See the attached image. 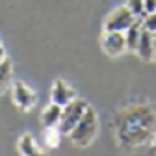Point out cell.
I'll return each instance as SVG.
<instances>
[{
    "instance_id": "ba28073f",
    "label": "cell",
    "mask_w": 156,
    "mask_h": 156,
    "mask_svg": "<svg viewBox=\"0 0 156 156\" xmlns=\"http://www.w3.org/2000/svg\"><path fill=\"white\" fill-rule=\"evenodd\" d=\"M17 151L21 156H47V152L41 149L32 134H23L17 140Z\"/></svg>"
},
{
    "instance_id": "e0dca14e",
    "label": "cell",
    "mask_w": 156,
    "mask_h": 156,
    "mask_svg": "<svg viewBox=\"0 0 156 156\" xmlns=\"http://www.w3.org/2000/svg\"><path fill=\"white\" fill-rule=\"evenodd\" d=\"M8 60V54H6V47L2 43V39H0V63H4Z\"/></svg>"
},
{
    "instance_id": "3957f363",
    "label": "cell",
    "mask_w": 156,
    "mask_h": 156,
    "mask_svg": "<svg viewBox=\"0 0 156 156\" xmlns=\"http://www.w3.org/2000/svg\"><path fill=\"white\" fill-rule=\"evenodd\" d=\"M87 106H89L87 101L78 99V97H76L73 102H69L67 106H63L62 121H60V125H58V130H60L63 136H69L71 130L78 125V121H80V119H82V115L86 113Z\"/></svg>"
},
{
    "instance_id": "8fae6325",
    "label": "cell",
    "mask_w": 156,
    "mask_h": 156,
    "mask_svg": "<svg viewBox=\"0 0 156 156\" xmlns=\"http://www.w3.org/2000/svg\"><path fill=\"white\" fill-rule=\"evenodd\" d=\"M11 86H13V62L8 58L4 63H0V97Z\"/></svg>"
},
{
    "instance_id": "ac0fdd59",
    "label": "cell",
    "mask_w": 156,
    "mask_h": 156,
    "mask_svg": "<svg viewBox=\"0 0 156 156\" xmlns=\"http://www.w3.org/2000/svg\"><path fill=\"white\" fill-rule=\"evenodd\" d=\"M154 62H156V34H154Z\"/></svg>"
},
{
    "instance_id": "5bb4252c",
    "label": "cell",
    "mask_w": 156,
    "mask_h": 156,
    "mask_svg": "<svg viewBox=\"0 0 156 156\" xmlns=\"http://www.w3.org/2000/svg\"><path fill=\"white\" fill-rule=\"evenodd\" d=\"M143 30H149L152 34H156V13H145L143 17H140Z\"/></svg>"
},
{
    "instance_id": "52a82bcc",
    "label": "cell",
    "mask_w": 156,
    "mask_h": 156,
    "mask_svg": "<svg viewBox=\"0 0 156 156\" xmlns=\"http://www.w3.org/2000/svg\"><path fill=\"white\" fill-rule=\"evenodd\" d=\"M74 99H76V91L63 80V78H56L54 84H52V89H50V102L60 104V106H67Z\"/></svg>"
},
{
    "instance_id": "d6986e66",
    "label": "cell",
    "mask_w": 156,
    "mask_h": 156,
    "mask_svg": "<svg viewBox=\"0 0 156 156\" xmlns=\"http://www.w3.org/2000/svg\"><path fill=\"white\" fill-rule=\"evenodd\" d=\"M152 149H154V152H156V136H154V140H152Z\"/></svg>"
},
{
    "instance_id": "4fadbf2b",
    "label": "cell",
    "mask_w": 156,
    "mask_h": 156,
    "mask_svg": "<svg viewBox=\"0 0 156 156\" xmlns=\"http://www.w3.org/2000/svg\"><path fill=\"white\" fill-rule=\"evenodd\" d=\"M60 136H63L58 128H45V134H43V140H45V145L50 147V149H56L60 145Z\"/></svg>"
},
{
    "instance_id": "7c38bea8",
    "label": "cell",
    "mask_w": 156,
    "mask_h": 156,
    "mask_svg": "<svg viewBox=\"0 0 156 156\" xmlns=\"http://www.w3.org/2000/svg\"><path fill=\"white\" fill-rule=\"evenodd\" d=\"M141 32H143V28H141V21L138 19L126 32H125V37H126V47H128V50H134L136 52V48H138V41H140V35H141Z\"/></svg>"
},
{
    "instance_id": "9a60e30c",
    "label": "cell",
    "mask_w": 156,
    "mask_h": 156,
    "mask_svg": "<svg viewBox=\"0 0 156 156\" xmlns=\"http://www.w3.org/2000/svg\"><path fill=\"white\" fill-rule=\"evenodd\" d=\"M126 6L130 8V11L138 17V19L145 15V0H128Z\"/></svg>"
},
{
    "instance_id": "8992f818",
    "label": "cell",
    "mask_w": 156,
    "mask_h": 156,
    "mask_svg": "<svg viewBox=\"0 0 156 156\" xmlns=\"http://www.w3.org/2000/svg\"><path fill=\"white\" fill-rule=\"evenodd\" d=\"M101 47H102V50H104L108 56H112V58L121 56L123 52L128 50L125 32H106V30H104V34H102V37H101Z\"/></svg>"
},
{
    "instance_id": "7a4b0ae2",
    "label": "cell",
    "mask_w": 156,
    "mask_h": 156,
    "mask_svg": "<svg viewBox=\"0 0 156 156\" xmlns=\"http://www.w3.org/2000/svg\"><path fill=\"white\" fill-rule=\"evenodd\" d=\"M97 136H99V115H97L93 106H87L82 119L78 121V125L71 130L67 138L76 147H89Z\"/></svg>"
},
{
    "instance_id": "277c9868",
    "label": "cell",
    "mask_w": 156,
    "mask_h": 156,
    "mask_svg": "<svg viewBox=\"0 0 156 156\" xmlns=\"http://www.w3.org/2000/svg\"><path fill=\"white\" fill-rule=\"evenodd\" d=\"M136 21H138V17L130 11L128 6H119L113 11H110L108 17L104 19V30L106 32H126Z\"/></svg>"
},
{
    "instance_id": "30bf717a",
    "label": "cell",
    "mask_w": 156,
    "mask_h": 156,
    "mask_svg": "<svg viewBox=\"0 0 156 156\" xmlns=\"http://www.w3.org/2000/svg\"><path fill=\"white\" fill-rule=\"evenodd\" d=\"M62 112H63V106L50 102L41 112V125H43V128H58V125H60V121H62Z\"/></svg>"
},
{
    "instance_id": "9c48e42d",
    "label": "cell",
    "mask_w": 156,
    "mask_h": 156,
    "mask_svg": "<svg viewBox=\"0 0 156 156\" xmlns=\"http://www.w3.org/2000/svg\"><path fill=\"white\" fill-rule=\"evenodd\" d=\"M136 54H138L143 62H154V34L152 32H149V30L141 32L140 41H138V48H136Z\"/></svg>"
},
{
    "instance_id": "6da1fadb",
    "label": "cell",
    "mask_w": 156,
    "mask_h": 156,
    "mask_svg": "<svg viewBox=\"0 0 156 156\" xmlns=\"http://www.w3.org/2000/svg\"><path fill=\"white\" fill-rule=\"evenodd\" d=\"M156 136V110L151 104L136 102L115 113V140L121 149L136 151Z\"/></svg>"
},
{
    "instance_id": "2e32d148",
    "label": "cell",
    "mask_w": 156,
    "mask_h": 156,
    "mask_svg": "<svg viewBox=\"0 0 156 156\" xmlns=\"http://www.w3.org/2000/svg\"><path fill=\"white\" fill-rule=\"evenodd\" d=\"M145 13H156V0H145Z\"/></svg>"
},
{
    "instance_id": "5b68a950",
    "label": "cell",
    "mask_w": 156,
    "mask_h": 156,
    "mask_svg": "<svg viewBox=\"0 0 156 156\" xmlns=\"http://www.w3.org/2000/svg\"><path fill=\"white\" fill-rule=\"evenodd\" d=\"M11 102L15 104L17 110L30 112L37 104V95L28 84H24L23 80H17L11 86Z\"/></svg>"
}]
</instances>
